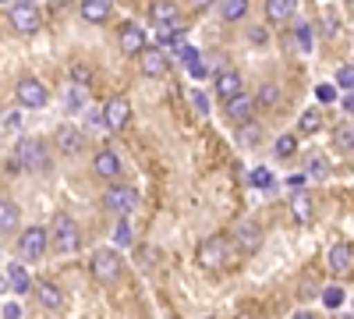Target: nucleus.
I'll use <instances>...</instances> for the list:
<instances>
[{"instance_id": "nucleus-7", "label": "nucleus", "mask_w": 354, "mask_h": 319, "mask_svg": "<svg viewBox=\"0 0 354 319\" xmlns=\"http://www.w3.org/2000/svg\"><path fill=\"white\" fill-rule=\"evenodd\" d=\"M8 21L15 25V33H21V36H36V33H39V11H36L32 4H15V8H8Z\"/></svg>"}, {"instance_id": "nucleus-3", "label": "nucleus", "mask_w": 354, "mask_h": 319, "mask_svg": "<svg viewBox=\"0 0 354 319\" xmlns=\"http://www.w3.org/2000/svg\"><path fill=\"white\" fill-rule=\"evenodd\" d=\"M15 170H43L46 167V149L39 138H21L15 146V160H11Z\"/></svg>"}, {"instance_id": "nucleus-45", "label": "nucleus", "mask_w": 354, "mask_h": 319, "mask_svg": "<svg viewBox=\"0 0 354 319\" xmlns=\"http://www.w3.org/2000/svg\"><path fill=\"white\" fill-rule=\"evenodd\" d=\"M181 61H185V64H195V61H198V53H195L192 46H181Z\"/></svg>"}, {"instance_id": "nucleus-21", "label": "nucleus", "mask_w": 354, "mask_h": 319, "mask_svg": "<svg viewBox=\"0 0 354 319\" xmlns=\"http://www.w3.org/2000/svg\"><path fill=\"white\" fill-rule=\"evenodd\" d=\"M156 39L160 46H185V36L177 33V21H156Z\"/></svg>"}, {"instance_id": "nucleus-10", "label": "nucleus", "mask_w": 354, "mask_h": 319, "mask_svg": "<svg viewBox=\"0 0 354 319\" xmlns=\"http://www.w3.org/2000/svg\"><path fill=\"white\" fill-rule=\"evenodd\" d=\"M103 118H106V128H110V131L128 128V121H131V107H128V100L110 96V100H106V107H103Z\"/></svg>"}, {"instance_id": "nucleus-44", "label": "nucleus", "mask_w": 354, "mask_h": 319, "mask_svg": "<svg viewBox=\"0 0 354 319\" xmlns=\"http://www.w3.org/2000/svg\"><path fill=\"white\" fill-rule=\"evenodd\" d=\"M330 170V163L322 160V156H312V174H326Z\"/></svg>"}, {"instance_id": "nucleus-4", "label": "nucleus", "mask_w": 354, "mask_h": 319, "mask_svg": "<svg viewBox=\"0 0 354 319\" xmlns=\"http://www.w3.org/2000/svg\"><path fill=\"white\" fill-rule=\"evenodd\" d=\"M15 100H18L21 107H28V110H43L46 100H50V93H46V85H43L39 78L25 75V78L15 85Z\"/></svg>"}, {"instance_id": "nucleus-17", "label": "nucleus", "mask_w": 354, "mask_h": 319, "mask_svg": "<svg viewBox=\"0 0 354 319\" xmlns=\"http://www.w3.org/2000/svg\"><path fill=\"white\" fill-rule=\"evenodd\" d=\"M121 50L128 53V57H138L142 50H145V33L138 25H124L121 28Z\"/></svg>"}, {"instance_id": "nucleus-48", "label": "nucleus", "mask_w": 354, "mask_h": 319, "mask_svg": "<svg viewBox=\"0 0 354 319\" xmlns=\"http://www.w3.org/2000/svg\"><path fill=\"white\" fill-rule=\"evenodd\" d=\"M290 319H315V316H312V312H294Z\"/></svg>"}, {"instance_id": "nucleus-46", "label": "nucleus", "mask_w": 354, "mask_h": 319, "mask_svg": "<svg viewBox=\"0 0 354 319\" xmlns=\"http://www.w3.org/2000/svg\"><path fill=\"white\" fill-rule=\"evenodd\" d=\"M188 4H192V8H198V11H202V8H213V0H188Z\"/></svg>"}, {"instance_id": "nucleus-32", "label": "nucleus", "mask_w": 354, "mask_h": 319, "mask_svg": "<svg viewBox=\"0 0 354 319\" xmlns=\"http://www.w3.org/2000/svg\"><path fill=\"white\" fill-rule=\"evenodd\" d=\"M337 149H354V125H344V128H337Z\"/></svg>"}, {"instance_id": "nucleus-22", "label": "nucleus", "mask_w": 354, "mask_h": 319, "mask_svg": "<svg viewBox=\"0 0 354 319\" xmlns=\"http://www.w3.org/2000/svg\"><path fill=\"white\" fill-rule=\"evenodd\" d=\"M4 280H8V287H11L15 295H25V291H28V273H25V266H18V263H8Z\"/></svg>"}, {"instance_id": "nucleus-23", "label": "nucleus", "mask_w": 354, "mask_h": 319, "mask_svg": "<svg viewBox=\"0 0 354 319\" xmlns=\"http://www.w3.org/2000/svg\"><path fill=\"white\" fill-rule=\"evenodd\" d=\"M15 227H18V206L11 199H4L0 202V230H4V238L15 235Z\"/></svg>"}, {"instance_id": "nucleus-13", "label": "nucleus", "mask_w": 354, "mask_h": 319, "mask_svg": "<svg viewBox=\"0 0 354 319\" xmlns=\"http://www.w3.org/2000/svg\"><path fill=\"white\" fill-rule=\"evenodd\" d=\"M234 241H238V248L241 252H259L262 248V227L259 224H252V220H245V224H238V230H234Z\"/></svg>"}, {"instance_id": "nucleus-37", "label": "nucleus", "mask_w": 354, "mask_h": 319, "mask_svg": "<svg viewBox=\"0 0 354 319\" xmlns=\"http://www.w3.org/2000/svg\"><path fill=\"white\" fill-rule=\"evenodd\" d=\"M71 78H75L78 85H88V82H93V68H88V64H75V68H71Z\"/></svg>"}, {"instance_id": "nucleus-19", "label": "nucleus", "mask_w": 354, "mask_h": 319, "mask_svg": "<svg viewBox=\"0 0 354 319\" xmlns=\"http://www.w3.org/2000/svg\"><path fill=\"white\" fill-rule=\"evenodd\" d=\"M36 298H39V305H43V309H50V312H57V309L64 305L61 287H57V284H46V280L39 284V295H36Z\"/></svg>"}, {"instance_id": "nucleus-47", "label": "nucleus", "mask_w": 354, "mask_h": 319, "mask_svg": "<svg viewBox=\"0 0 354 319\" xmlns=\"http://www.w3.org/2000/svg\"><path fill=\"white\" fill-rule=\"evenodd\" d=\"M344 110H347V113H354V93H351V96L344 100Z\"/></svg>"}, {"instance_id": "nucleus-28", "label": "nucleus", "mask_w": 354, "mask_h": 319, "mask_svg": "<svg viewBox=\"0 0 354 319\" xmlns=\"http://www.w3.org/2000/svg\"><path fill=\"white\" fill-rule=\"evenodd\" d=\"M294 149H298V135H280V138H277V146H273V153H277L280 160L294 156Z\"/></svg>"}, {"instance_id": "nucleus-8", "label": "nucleus", "mask_w": 354, "mask_h": 319, "mask_svg": "<svg viewBox=\"0 0 354 319\" xmlns=\"http://www.w3.org/2000/svg\"><path fill=\"white\" fill-rule=\"evenodd\" d=\"M198 266H205V270H213V266H223L227 263V241L223 238H202L198 241Z\"/></svg>"}, {"instance_id": "nucleus-6", "label": "nucleus", "mask_w": 354, "mask_h": 319, "mask_svg": "<svg viewBox=\"0 0 354 319\" xmlns=\"http://www.w3.org/2000/svg\"><path fill=\"white\" fill-rule=\"evenodd\" d=\"M50 238V230H43V227H25L21 230V238H18V252H21V259H28V263H36V259H43V252H46V241Z\"/></svg>"}, {"instance_id": "nucleus-41", "label": "nucleus", "mask_w": 354, "mask_h": 319, "mask_svg": "<svg viewBox=\"0 0 354 319\" xmlns=\"http://www.w3.org/2000/svg\"><path fill=\"white\" fill-rule=\"evenodd\" d=\"M4 319H21V305L18 302H4Z\"/></svg>"}, {"instance_id": "nucleus-31", "label": "nucleus", "mask_w": 354, "mask_h": 319, "mask_svg": "<svg viewBox=\"0 0 354 319\" xmlns=\"http://www.w3.org/2000/svg\"><path fill=\"white\" fill-rule=\"evenodd\" d=\"M255 103H259V107H277V103H280V89H277V85H262L259 96H255Z\"/></svg>"}, {"instance_id": "nucleus-14", "label": "nucleus", "mask_w": 354, "mask_h": 319, "mask_svg": "<svg viewBox=\"0 0 354 319\" xmlns=\"http://www.w3.org/2000/svg\"><path fill=\"white\" fill-rule=\"evenodd\" d=\"M138 68H142L145 78H160V75H167V57H163L156 46H145V50L138 53Z\"/></svg>"}, {"instance_id": "nucleus-30", "label": "nucleus", "mask_w": 354, "mask_h": 319, "mask_svg": "<svg viewBox=\"0 0 354 319\" xmlns=\"http://www.w3.org/2000/svg\"><path fill=\"white\" fill-rule=\"evenodd\" d=\"M113 241L121 245V248L135 241V235H131V224H128V217H121V220H117V230H113Z\"/></svg>"}, {"instance_id": "nucleus-9", "label": "nucleus", "mask_w": 354, "mask_h": 319, "mask_svg": "<svg viewBox=\"0 0 354 319\" xmlns=\"http://www.w3.org/2000/svg\"><path fill=\"white\" fill-rule=\"evenodd\" d=\"M53 142H57V153L75 156V153L85 149V131L78 125H61V128H57V135H53Z\"/></svg>"}, {"instance_id": "nucleus-11", "label": "nucleus", "mask_w": 354, "mask_h": 319, "mask_svg": "<svg viewBox=\"0 0 354 319\" xmlns=\"http://www.w3.org/2000/svg\"><path fill=\"white\" fill-rule=\"evenodd\" d=\"M326 266H330V273H333V277H347V273H351V266H354V245L337 241V245L330 248Z\"/></svg>"}, {"instance_id": "nucleus-20", "label": "nucleus", "mask_w": 354, "mask_h": 319, "mask_svg": "<svg viewBox=\"0 0 354 319\" xmlns=\"http://www.w3.org/2000/svg\"><path fill=\"white\" fill-rule=\"evenodd\" d=\"M294 11H298V0H266V15H270V21H287Z\"/></svg>"}, {"instance_id": "nucleus-2", "label": "nucleus", "mask_w": 354, "mask_h": 319, "mask_svg": "<svg viewBox=\"0 0 354 319\" xmlns=\"http://www.w3.org/2000/svg\"><path fill=\"white\" fill-rule=\"evenodd\" d=\"M50 238H53V248L61 252V255H71L78 248V224L68 217V213H57L53 217V227H50Z\"/></svg>"}, {"instance_id": "nucleus-1", "label": "nucleus", "mask_w": 354, "mask_h": 319, "mask_svg": "<svg viewBox=\"0 0 354 319\" xmlns=\"http://www.w3.org/2000/svg\"><path fill=\"white\" fill-rule=\"evenodd\" d=\"M88 266H93V277L100 284H117L121 280V270H124L121 255H117L113 248H96L93 259H88Z\"/></svg>"}, {"instance_id": "nucleus-27", "label": "nucleus", "mask_w": 354, "mask_h": 319, "mask_svg": "<svg viewBox=\"0 0 354 319\" xmlns=\"http://www.w3.org/2000/svg\"><path fill=\"white\" fill-rule=\"evenodd\" d=\"M319 128H322V113H319V110H305V113H301L298 131H301V135H315Z\"/></svg>"}, {"instance_id": "nucleus-25", "label": "nucleus", "mask_w": 354, "mask_h": 319, "mask_svg": "<svg viewBox=\"0 0 354 319\" xmlns=\"http://www.w3.org/2000/svg\"><path fill=\"white\" fill-rule=\"evenodd\" d=\"M290 213H294V220H298V224H308V220H312V199L305 195V188H301V192H294Z\"/></svg>"}, {"instance_id": "nucleus-33", "label": "nucleus", "mask_w": 354, "mask_h": 319, "mask_svg": "<svg viewBox=\"0 0 354 319\" xmlns=\"http://www.w3.org/2000/svg\"><path fill=\"white\" fill-rule=\"evenodd\" d=\"M337 85H340V89H347V93H354V64H344L337 71Z\"/></svg>"}, {"instance_id": "nucleus-24", "label": "nucleus", "mask_w": 354, "mask_h": 319, "mask_svg": "<svg viewBox=\"0 0 354 319\" xmlns=\"http://www.w3.org/2000/svg\"><path fill=\"white\" fill-rule=\"evenodd\" d=\"M216 11H220V18H223V21H238V18H245V15H248V0H220Z\"/></svg>"}, {"instance_id": "nucleus-12", "label": "nucleus", "mask_w": 354, "mask_h": 319, "mask_svg": "<svg viewBox=\"0 0 354 319\" xmlns=\"http://www.w3.org/2000/svg\"><path fill=\"white\" fill-rule=\"evenodd\" d=\"M255 107H259V103H255L252 96H245V93H238V96L223 100V110H227V118H230V121H238V125H248V121H252Z\"/></svg>"}, {"instance_id": "nucleus-36", "label": "nucleus", "mask_w": 354, "mask_h": 319, "mask_svg": "<svg viewBox=\"0 0 354 319\" xmlns=\"http://www.w3.org/2000/svg\"><path fill=\"white\" fill-rule=\"evenodd\" d=\"M18 128H21V113L18 110H4V135H11Z\"/></svg>"}, {"instance_id": "nucleus-42", "label": "nucleus", "mask_w": 354, "mask_h": 319, "mask_svg": "<svg viewBox=\"0 0 354 319\" xmlns=\"http://www.w3.org/2000/svg\"><path fill=\"white\" fill-rule=\"evenodd\" d=\"M192 103H195V110H198V113H205V110H209V103H205V96H202L198 89L192 93Z\"/></svg>"}, {"instance_id": "nucleus-34", "label": "nucleus", "mask_w": 354, "mask_h": 319, "mask_svg": "<svg viewBox=\"0 0 354 319\" xmlns=\"http://www.w3.org/2000/svg\"><path fill=\"white\" fill-rule=\"evenodd\" d=\"M322 305H326V309H340L344 305V291H340V287H326V291H322Z\"/></svg>"}, {"instance_id": "nucleus-29", "label": "nucleus", "mask_w": 354, "mask_h": 319, "mask_svg": "<svg viewBox=\"0 0 354 319\" xmlns=\"http://www.w3.org/2000/svg\"><path fill=\"white\" fill-rule=\"evenodd\" d=\"M252 185H255V188H273V185H277L273 170H270V167H255V170H252Z\"/></svg>"}, {"instance_id": "nucleus-49", "label": "nucleus", "mask_w": 354, "mask_h": 319, "mask_svg": "<svg viewBox=\"0 0 354 319\" xmlns=\"http://www.w3.org/2000/svg\"><path fill=\"white\" fill-rule=\"evenodd\" d=\"M15 4H32V0H11V8H15Z\"/></svg>"}, {"instance_id": "nucleus-5", "label": "nucleus", "mask_w": 354, "mask_h": 319, "mask_svg": "<svg viewBox=\"0 0 354 319\" xmlns=\"http://www.w3.org/2000/svg\"><path fill=\"white\" fill-rule=\"evenodd\" d=\"M103 206L110 213H117V217H128V213L138 210V192L128 188V185H110L106 195H103Z\"/></svg>"}, {"instance_id": "nucleus-26", "label": "nucleus", "mask_w": 354, "mask_h": 319, "mask_svg": "<svg viewBox=\"0 0 354 319\" xmlns=\"http://www.w3.org/2000/svg\"><path fill=\"white\" fill-rule=\"evenodd\" d=\"M153 21H177V15H181V8L174 4V0H156V4L149 8Z\"/></svg>"}, {"instance_id": "nucleus-16", "label": "nucleus", "mask_w": 354, "mask_h": 319, "mask_svg": "<svg viewBox=\"0 0 354 319\" xmlns=\"http://www.w3.org/2000/svg\"><path fill=\"white\" fill-rule=\"evenodd\" d=\"M93 167H96L100 178H106V181L121 178V160H117V153H110V149H100L96 160H93Z\"/></svg>"}, {"instance_id": "nucleus-38", "label": "nucleus", "mask_w": 354, "mask_h": 319, "mask_svg": "<svg viewBox=\"0 0 354 319\" xmlns=\"http://www.w3.org/2000/svg\"><path fill=\"white\" fill-rule=\"evenodd\" d=\"M85 103V93H82V85H75V89L68 93V110H78Z\"/></svg>"}, {"instance_id": "nucleus-18", "label": "nucleus", "mask_w": 354, "mask_h": 319, "mask_svg": "<svg viewBox=\"0 0 354 319\" xmlns=\"http://www.w3.org/2000/svg\"><path fill=\"white\" fill-rule=\"evenodd\" d=\"M82 18L85 21H93V25H100V21H106L110 18V0H82Z\"/></svg>"}, {"instance_id": "nucleus-40", "label": "nucleus", "mask_w": 354, "mask_h": 319, "mask_svg": "<svg viewBox=\"0 0 354 319\" xmlns=\"http://www.w3.org/2000/svg\"><path fill=\"white\" fill-rule=\"evenodd\" d=\"M188 71H192V78H205V75H209V68H205V61H202V57H198L195 64H188Z\"/></svg>"}, {"instance_id": "nucleus-39", "label": "nucleus", "mask_w": 354, "mask_h": 319, "mask_svg": "<svg viewBox=\"0 0 354 319\" xmlns=\"http://www.w3.org/2000/svg\"><path fill=\"white\" fill-rule=\"evenodd\" d=\"M298 39H301V50L308 53L312 50V28L308 25H298Z\"/></svg>"}, {"instance_id": "nucleus-35", "label": "nucleus", "mask_w": 354, "mask_h": 319, "mask_svg": "<svg viewBox=\"0 0 354 319\" xmlns=\"http://www.w3.org/2000/svg\"><path fill=\"white\" fill-rule=\"evenodd\" d=\"M315 100H319V103H333V100H337V85H330V82L315 85Z\"/></svg>"}, {"instance_id": "nucleus-43", "label": "nucleus", "mask_w": 354, "mask_h": 319, "mask_svg": "<svg viewBox=\"0 0 354 319\" xmlns=\"http://www.w3.org/2000/svg\"><path fill=\"white\" fill-rule=\"evenodd\" d=\"M287 185H290L294 192H301V188H305V174H290V178H287Z\"/></svg>"}, {"instance_id": "nucleus-15", "label": "nucleus", "mask_w": 354, "mask_h": 319, "mask_svg": "<svg viewBox=\"0 0 354 319\" xmlns=\"http://www.w3.org/2000/svg\"><path fill=\"white\" fill-rule=\"evenodd\" d=\"M213 85H216V96H220V100H230V96L245 93V89H241V75H238V71H230V68H223V71L216 75Z\"/></svg>"}]
</instances>
